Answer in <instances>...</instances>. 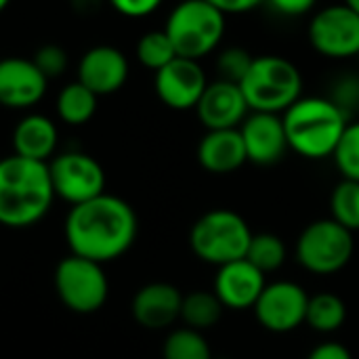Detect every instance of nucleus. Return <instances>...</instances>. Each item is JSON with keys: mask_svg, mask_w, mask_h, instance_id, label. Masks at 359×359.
Wrapping results in <instances>:
<instances>
[{"mask_svg": "<svg viewBox=\"0 0 359 359\" xmlns=\"http://www.w3.org/2000/svg\"><path fill=\"white\" fill-rule=\"evenodd\" d=\"M63 233L72 255L105 265L133 248L139 219L126 200L101 194L69 208Z\"/></svg>", "mask_w": 359, "mask_h": 359, "instance_id": "1", "label": "nucleus"}, {"mask_svg": "<svg viewBox=\"0 0 359 359\" xmlns=\"http://www.w3.org/2000/svg\"><path fill=\"white\" fill-rule=\"evenodd\" d=\"M55 189L46 162L21 158L17 154L0 160V225L27 229L40 223L53 202Z\"/></svg>", "mask_w": 359, "mask_h": 359, "instance_id": "2", "label": "nucleus"}, {"mask_svg": "<svg viewBox=\"0 0 359 359\" xmlns=\"http://www.w3.org/2000/svg\"><path fill=\"white\" fill-rule=\"evenodd\" d=\"M288 147L303 158L324 160L334 149L347 128V114L326 97H301L284 116Z\"/></svg>", "mask_w": 359, "mask_h": 359, "instance_id": "3", "label": "nucleus"}, {"mask_svg": "<svg viewBox=\"0 0 359 359\" xmlns=\"http://www.w3.org/2000/svg\"><path fill=\"white\" fill-rule=\"evenodd\" d=\"M240 88L250 111L284 114L303 97V76L292 61L278 55H261L255 57Z\"/></svg>", "mask_w": 359, "mask_h": 359, "instance_id": "4", "label": "nucleus"}, {"mask_svg": "<svg viewBox=\"0 0 359 359\" xmlns=\"http://www.w3.org/2000/svg\"><path fill=\"white\" fill-rule=\"evenodd\" d=\"M250 240L252 231L248 223L238 212L227 208H217L202 215L189 231V246L194 255L217 267L246 259Z\"/></svg>", "mask_w": 359, "mask_h": 359, "instance_id": "5", "label": "nucleus"}, {"mask_svg": "<svg viewBox=\"0 0 359 359\" xmlns=\"http://www.w3.org/2000/svg\"><path fill=\"white\" fill-rule=\"evenodd\" d=\"M164 32L179 57L200 61L221 44L225 13L206 0H183L170 11Z\"/></svg>", "mask_w": 359, "mask_h": 359, "instance_id": "6", "label": "nucleus"}, {"mask_svg": "<svg viewBox=\"0 0 359 359\" xmlns=\"http://www.w3.org/2000/svg\"><path fill=\"white\" fill-rule=\"evenodd\" d=\"M55 292L69 311L90 316L105 305L109 282L101 263L69 252L55 269Z\"/></svg>", "mask_w": 359, "mask_h": 359, "instance_id": "7", "label": "nucleus"}, {"mask_svg": "<svg viewBox=\"0 0 359 359\" xmlns=\"http://www.w3.org/2000/svg\"><path fill=\"white\" fill-rule=\"evenodd\" d=\"M353 233L334 219L313 221L297 240V261L316 276H332L353 259Z\"/></svg>", "mask_w": 359, "mask_h": 359, "instance_id": "8", "label": "nucleus"}, {"mask_svg": "<svg viewBox=\"0 0 359 359\" xmlns=\"http://www.w3.org/2000/svg\"><path fill=\"white\" fill-rule=\"evenodd\" d=\"M55 198L76 206L105 194V170L84 151H63L48 162Z\"/></svg>", "mask_w": 359, "mask_h": 359, "instance_id": "9", "label": "nucleus"}, {"mask_svg": "<svg viewBox=\"0 0 359 359\" xmlns=\"http://www.w3.org/2000/svg\"><path fill=\"white\" fill-rule=\"evenodd\" d=\"M309 42L316 53L328 59H349L359 55V15L343 4L318 11L309 23Z\"/></svg>", "mask_w": 359, "mask_h": 359, "instance_id": "10", "label": "nucleus"}, {"mask_svg": "<svg viewBox=\"0 0 359 359\" xmlns=\"http://www.w3.org/2000/svg\"><path fill=\"white\" fill-rule=\"evenodd\" d=\"M309 294L303 286L294 282L267 284L263 294L255 305V316L259 324L276 334H286L305 324Z\"/></svg>", "mask_w": 359, "mask_h": 359, "instance_id": "11", "label": "nucleus"}, {"mask_svg": "<svg viewBox=\"0 0 359 359\" xmlns=\"http://www.w3.org/2000/svg\"><path fill=\"white\" fill-rule=\"evenodd\" d=\"M156 95L170 109H196L200 97L204 95L208 80L206 72L196 59L175 57L168 65L156 72Z\"/></svg>", "mask_w": 359, "mask_h": 359, "instance_id": "12", "label": "nucleus"}, {"mask_svg": "<svg viewBox=\"0 0 359 359\" xmlns=\"http://www.w3.org/2000/svg\"><path fill=\"white\" fill-rule=\"evenodd\" d=\"M48 88V78L38 69L34 59H0V105L8 109H29L38 105Z\"/></svg>", "mask_w": 359, "mask_h": 359, "instance_id": "13", "label": "nucleus"}, {"mask_svg": "<svg viewBox=\"0 0 359 359\" xmlns=\"http://www.w3.org/2000/svg\"><path fill=\"white\" fill-rule=\"evenodd\" d=\"M250 107L240 84L229 80L208 82L204 95L196 105V114L206 130H223V128H240L246 120Z\"/></svg>", "mask_w": 359, "mask_h": 359, "instance_id": "14", "label": "nucleus"}, {"mask_svg": "<svg viewBox=\"0 0 359 359\" xmlns=\"http://www.w3.org/2000/svg\"><path fill=\"white\" fill-rule=\"evenodd\" d=\"M240 133L246 147V158L252 164L271 166L284 158L286 149H290L280 114L252 111L242 122Z\"/></svg>", "mask_w": 359, "mask_h": 359, "instance_id": "15", "label": "nucleus"}, {"mask_svg": "<svg viewBox=\"0 0 359 359\" xmlns=\"http://www.w3.org/2000/svg\"><path fill=\"white\" fill-rule=\"evenodd\" d=\"M128 59L111 44L88 48L78 61V82L90 88L97 97L120 90L128 80Z\"/></svg>", "mask_w": 359, "mask_h": 359, "instance_id": "16", "label": "nucleus"}, {"mask_svg": "<svg viewBox=\"0 0 359 359\" xmlns=\"http://www.w3.org/2000/svg\"><path fill=\"white\" fill-rule=\"evenodd\" d=\"M265 286H267L265 273L259 271L246 259H240L219 267L212 292L219 297L225 309L242 311V309H255Z\"/></svg>", "mask_w": 359, "mask_h": 359, "instance_id": "17", "label": "nucleus"}, {"mask_svg": "<svg viewBox=\"0 0 359 359\" xmlns=\"http://www.w3.org/2000/svg\"><path fill=\"white\" fill-rule=\"evenodd\" d=\"M183 294L166 282H151L137 290L130 303L135 322L145 330H164L181 320Z\"/></svg>", "mask_w": 359, "mask_h": 359, "instance_id": "18", "label": "nucleus"}, {"mask_svg": "<svg viewBox=\"0 0 359 359\" xmlns=\"http://www.w3.org/2000/svg\"><path fill=\"white\" fill-rule=\"evenodd\" d=\"M198 162L212 175H229L248 162L240 128L208 130L198 145Z\"/></svg>", "mask_w": 359, "mask_h": 359, "instance_id": "19", "label": "nucleus"}, {"mask_svg": "<svg viewBox=\"0 0 359 359\" xmlns=\"http://www.w3.org/2000/svg\"><path fill=\"white\" fill-rule=\"evenodd\" d=\"M59 143L57 126L42 114H29L13 128V151L36 162H50Z\"/></svg>", "mask_w": 359, "mask_h": 359, "instance_id": "20", "label": "nucleus"}, {"mask_svg": "<svg viewBox=\"0 0 359 359\" xmlns=\"http://www.w3.org/2000/svg\"><path fill=\"white\" fill-rule=\"evenodd\" d=\"M97 105H99V97L90 88H86L82 82L76 80V82L65 84L59 90L55 109L61 122L69 126H82L95 116Z\"/></svg>", "mask_w": 359, "mask_h": 359, "instance_id": "21", "label": "nucleus"}, {"mask_svg": "<svg viewBox=\"0 0 359 359\" xmlns=\"http://www.w3.org/2000/svg\"><path fill=\"white\" fill-rule=\"evenodd\" d=\"M223 303L219 301V297L215 292L208 290H194L189 294L183 297V305H181V322L185 324V328L204 332L210 330L219 324L221 316H223Z\"/></svg>", "mask_w": 359, "mask_h": 359, "instance_id": "22", "label": "nucleus"}, {"mask_svg": "<svg viewBox=\"0 0 359 359\" xmlns=\"http://www.w3.org/2000/svg\"><path fill=\"white\" fill-rule=\"evenodd\" d=\"M345 322H347V305L339 294L320 292L309 297L307 318H305V324L309 328L322 334H330L341 330Z\"/></svg>", "mask_w": 359, "mask_h": 359, "instance_id": "23", "label": "nucleus"}, {"mask_svg": "<svg viewBox=\"0 0 359 359\" xmlns=\"http://www.w3.org/2000/svg\"><path fill=\"white\" fill-rule=\"evenodd\" d=\"M286 244L276 233H252L246 261L267 276L271 271H278L286 263Z\"/></svg>", "mask_w": 359, "mask_h": 359, "instance_id": "24", "label": "nucleus"}, {"mask_svg": "<svg viewBox=\"0 0 359 359\" xmlns=\"http://www.w3.org/2000/svg\"><path fill=\"white\" fill-rule=\"evenodd\" d=\"M164 359H212L210 345L206 343L204 334L191 328H177L172 330L162 347Z\"/></svg>", "mask_w": 359, "mask_h": 359, "instance_id": "25", "label": "nucleus"}, {"mask_svg": "<svg viewBox=\"0 0 359 359\" xmlns=\"http://www.w3.org/2000/svg\"><path fill=\"white\" fill-rule=\"evenodd\" d=\"M175 57H179V55L164 29H151L145 36H141V40L137 42V59L143 67H147L151 72L162 69Z\"/></svg>", "mask_w": 359, "mask_h": 359, "instance_id": "26", "label": "nucleus"}, {"mask_svg": "<svg viewBox=\"0 0 359 359\" xmlns=\"http://www.w3.org/2000/svg\"><path fill=\"white\" fill-rule=\"evenodd\" d=\"M332 219L349 229L351 233L359 231V181L343 179L330 198Z\"/></svg>", "mask_w": 359, "mask_h": 359, "instance_id": "27", "label": "nucleus"}, {"mask_svg": "<svg viewBox=\"0 0 359 359\" xmlns=\"http://www.w3.org/2000/svg\"><path fill=\"white\" fill-rule=\"evenodd\" d=\"M332 158L343 179L359 181V122L347 124Z\"/></svg>", "mask_w": 359, "mask_h": 359, "instance_id": "28", "label": "nucleus"}, {"mask_svg": "<svg viewBox=\"0 0 359 359\" xmlns=\"http://www.w3.org/2000/svg\"><path fill=\"white\" fill-rule=\"evenodd\" d=\"M252 61H255V57L246 48H242V46H229V48H223L219 53L217 69H219V74H221L223 80H229V82L240 84L244 80V76L248 74Z\"/></svg>", "mask_w": 359, "mask_h": 359, "instance_id": "29", "label": "nucleus"}, {"mask_svg": "<svg viewBox=\"0 0 359 359\" xmlns=\"http://www.w3.org/2000/svg\"><path fill=\"white\" fill-rule=\"evenodd\" d=\"M34 63L50 80L67 69V53L59 44H42L34 55Z\"/></svg>", "mask_w": 359, "mask_h": 359, "instance_id": "30", "label": "nucleus"}, {"mask_svg": "<svg viewBox=\"0 0 359 359\" xmlns=\"http://www.w3.org/2000/svg\"><path fill=\"white\" fill-rule=\"evenodd\" d=\"M332 101H334L345 114H349L351 109H355L359 105V78H355V76H345V78H341L339 84L334 86Z\"/></svg>", "mask_w": 359, "mask_h": 359, "instance_id": "31", "label": "nucleus"}, {"mask_svg": "<svg viewBox=\"0 0 359 359\" xmlns=\"http://www.w3.org/2000/svg\"><path fill=\"white\" fill-rule=\"evenodd\" d=\"M120 15L130 17V19H139V17H147L151 15L162 0H107Z\"/></svg>", "mask_w": 359, "mask_h": 359, "instance_id": "32", "label": "nucleus"}, {"mask_svg": "<svg viewBox=\"0 0 359 359\" xmlns=\"http://www.w3.org/2000/svg\"><path fill=\"white\" fill-rule=\"evenodd\" d=\"M269 2L278 13L282 15H288V17H299V15H305L309 13L318 0H265Z\"/></svg>", "mask_w": 359, "mask_h": 359, "instance_id": "33", "label": "nucleus"}, {"mask_svg": "<svg viewBox=\"0 0 359 359\" xmlns=\"http://www.w3.org/2000/svg\"><path fill=\"white\" fill-rule=\"evenodd\" d=\"M307 359H353V355L341 343H322L307 355Z\"/></svg>", "mask_w": 359, "mask_h": 359, "instance_id": "34", "label": "nucleus"}, {"mask_svg": "<svg viewBox=\"0 0 359 359\" xmlns=\"http://www.w3.org/2000/svg\"><path fill=\"white\" fill-rule=\"evenodd\" d=\"M206 2H210L219 11H223L225 15H229V13H246V11H252L259 4H263L265 0H206Z\"/></svg>", "mask_w": 359, "mask_h": 359, "instance_id": "35", "label": "nucleus"}, {"mask_svg": "<svg viewBox=\"0 0 359 359\" xmlns=\"http://www.w3.org/2000/svg\"><path fill=\"white\" fill-rule=\"evenodd\" d=\"M345 4H347L349 8H353L359 15V0H345Z\"/></svg>", "mask_w": 359, "mask_h": 359, "instance_id": "36", "label": "nucleus"}, {"mask_svg": "<svg viewBox=\"0 0 359 359\" xmlns=\"http://www.w3.org/2000/svg\"><path fill=\"white\" fill-rule=\"evenodd\" d=\"M8 2H11V0H0V13L8 6Z\"/></svg>", "mask_w": 359, "mask_h": 359, "instance_id": "37", "label": "nucleus"}, {"mask_svg": "<svg viewBox=\"0 0 359 359\" xmlns=\"http://www.w3.org/2000/svg\"><path fill=\"white\" fill-rule=\"evenodd\" d=\"M212 359H231V358H212Z\"/></svg>", "mask_w": 359, "mask_h": 359, "instance_id": "38", "label": "nucleus"}]
</instances>
